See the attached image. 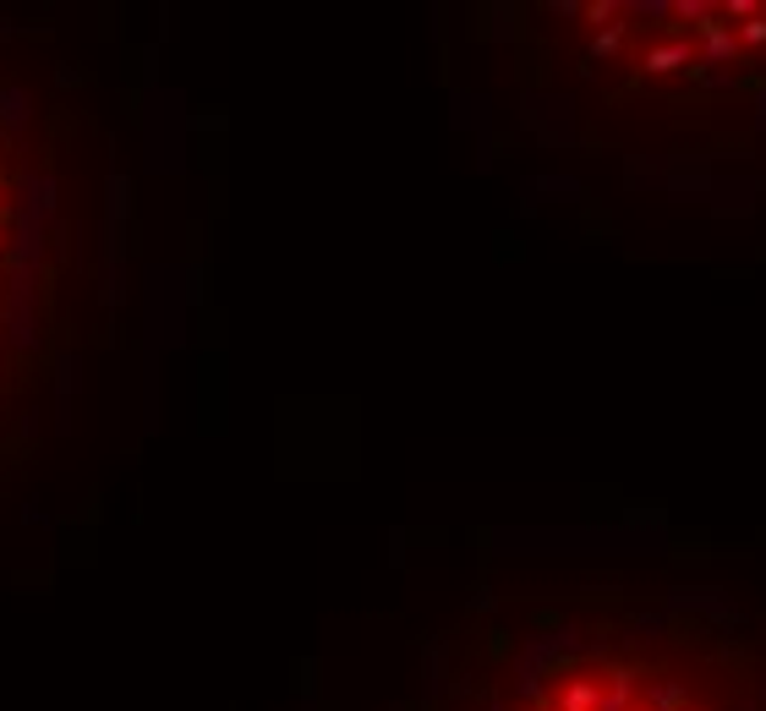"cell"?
Segmentation results:
<instances>
[{"instance_id":"obj_1","label":"cell","mask_w":766,"mask_h":711,"mask_svg":"<svg viewBox=\"0 0 766 711\" xmlns=\"http://www.w3.org/2000/svg\"><path fill=\"white\" fill-rule=\"evenodd\" d=\"M510 711H766V619L690 591L602 596L537 641Z\"/></svg>"},{"instance_id":"obj_2","label":"cell","mask_w":766,"mask_h":711,"mask_svg":"<svg viewBox=\"0 0 766 711\" xmlns=\"http://www.w3.org/2000/svg\"><path fill=\"white\" fill-rule=\"evenodd\" d=\"M613 99L723 127L766 110V6H574Z\"/></svg>"}]
</instances>
